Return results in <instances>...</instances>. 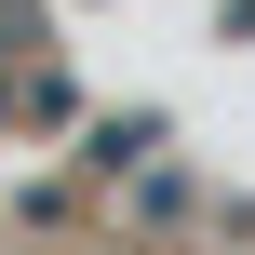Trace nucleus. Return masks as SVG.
Returning <instances> with one entry per match:
<instances>
[{"label":"nucleus","mask_w":255,"mask_h":255,"mask_svg":"<svg viewBox=\"0 0 255 255\" xmlns=\"http://www.w3.org/2000/svg\"><path fill=\"white\" fill-rule=\"evenodd\" d=\"M148 148H161V121H94V175H134Z\"/></svg>","instance_id":"obj_1"},{"label":"nucleus","mask_w":255,"mask_h":255,"mask_svg":"<svg viewBox=\"0 0 255 255\" xmlns=\"http://www.w3.org/2000/svg\"><path fill=\"white\" fill-rule=\"evenodd\" d=\"M13 40H40V27H27V0H0V54H13Z\"/></svg>","instance_id":"obj_2"},{"label":"nucleus","mask_w":255,"mask_h":255,"mask_svg":"<svg viewBox=\"0 0 255 255\" xmlns=\"http://www.w3.org/2000/svg\"><path fill=\"white\" fill-rule=\"evenodd\" d=\"M0 108H27V94H0Z\"/></svg>","instance_id":"obj_3"}]
</instances>
